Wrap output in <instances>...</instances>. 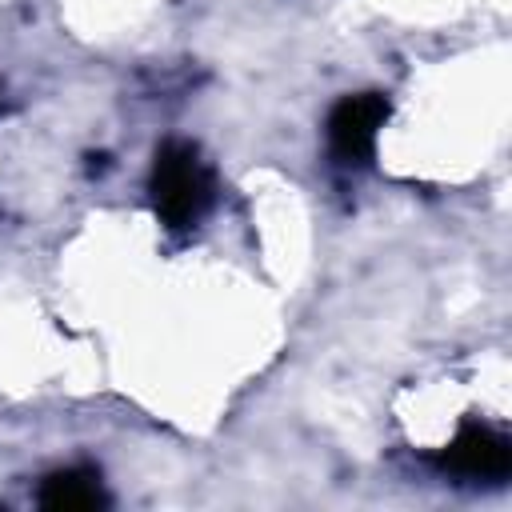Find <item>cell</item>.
<instances>
[{
	"mask_svg": "<svg viewBox=\"0 0 512 512\" xmlns=\"http://www.w3.org/2000/svg\"><path fill=\"white\" fill-rule=\"evenodd\" d=\"M212 200V176L200 152L184 140H168L152 164V204L168 228H188Z\"/></svg>",
	"mask_w": 512,
	"mask_h": 512,
	"instance_id": "1",
	"label": "cell"
},
{
	"mask_svg": "<svg viewBox=\"0 0 512 512\" xmlns=\"http://www.w3.org/2000/svg\"><path fill=\"white\" fill-rule=\"evenodd\" d=\"M388 120V100L380 92H360V96H344L332 116H328V140L332 152L348 164H360L372 156L376 144V128Z\"/></svg>",
	"mask_w": 512,
	"mask_h": 512,
	"instance_id": "2",
	"label": "cell"
},
{
	"mask_svg": "<svg viewBox=\"0 0 512 512\" xmlns=\"http://www.w3.org/2000/svg\"><path fill=\"white\" fill-rule=\"evenodd\" d=\"M40 504L56 508V512H88V508H100L108 500H104L96 476H88V472H56V476L44 480Z\"/></svg>",
	"mask_w": 512,
	"mask_h": 512,
	"instance_id": "4",
	"label": "cell"
},
{
	"mask_svg": "<svg viewBox=\"0 0 512 512\" xmlns=\"http://www.w3.org/2000/svg\"><path fill=\"white\" fill-rule=\"evenodd\" d=\"M444 464L460 476H480V480H500L512 468V444L508 436L484 428V424H468L456 432V440L444 448Z\"/></svg>",
	"mask_w": 512,
	"mask_h": 512,
	"instance_id": "3",
	"label": "cell"
}]
</instances>
